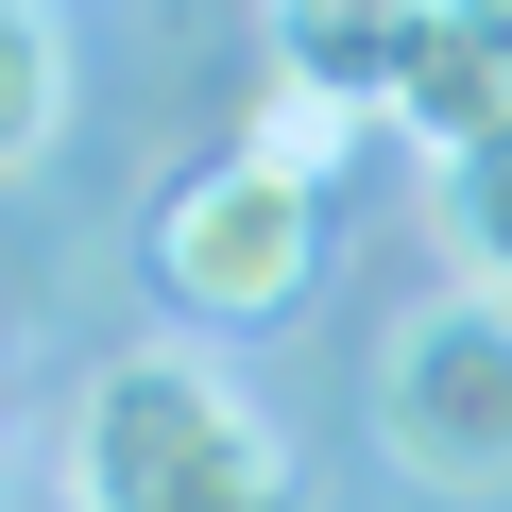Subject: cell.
<instances>
[{"mask_svg":"<svg viewBox=\"0 0 512 512\" xmlns=\"http://www.w3.org/2000/svg\"><path fill=\"white\" fill-rule=\"evenodd\" d=\"M69 512H291V427L205 342H137L69 410Z\"/></svg>","mask_w":512,"mask_h":512,"instance_id":"6da1fadb","label":"cell"},{"mask_svg":"<svg viewBox=\"0 0 512 512\" xmlns=\"http://www.w3.org/2000/svg\"><path fill=\"white\" fill-rule=\"evenodd\" d=\"M376 444L410 495H512V308L444 291L376 342Z\"/></svg>","mask_w":512,"mask_h":512,"instance_id":"7a4b0ae2","label":"cell"},{"mask_svg":"<svg viewBox=\"0 0 512 512\" xmlns=\"http://www.w3.org/2000/svg\"><path fill=\"white\" fill-rule=\"evenodd\" d=\"M308 256H325V188L256 171V154H222V171H188V188L154 205V291L205 308V325H274V308H308Z\"/></svg>","mask_w":512,"mask_h":512,"instance_id":"3957f363","label":"cell"},{"mask_svg":"<svg viewBox=\"0 0 512 512\" xmlns=\"http://www.w3.org/2000/svg\"><path fill=\"white\" fill-rule=\"evenodd\" d=\"M512 120V0H444V18L410 35V69H393V137L444 171V154H478Z\"/></svg>","mask_w":512,"mask_h":512,"instance_id":"277c9868","label":"cell"},{"mask_svg":"<svg viewBox=\"0 0 512 512\" xmlns=\"http://www.w3.org/2000/svg\"><path fill=\"white\" fill-rule=\"evenodd\" d=\"M444 0H256V35H274V86H325L359 120H393V69Z\"/></svg>","mask_w":512,"mask_h":512,"instance_id":"5b68a950","label":"cell"},{"mask_svg":"<svg viewBox=\"0 0 512 512\" xmlns=\"http://www.w3.org/2000/svg\"><path fill=\"white\" fill-rule=\"evenodd\" d=\"M427 222H444V256H461V291H495V308H512V120H495L478 154H444V171H427Z\"/></svg>","mask_w":512,"mask_h":512,"instance_id":"8992f818","label":"cell"},{"mask_svg":"<svg viewBox=\"0 0 512 512\" xmlns=\"http://www.w3.org/2000/svg\"><path fill=\"white\" fill-rule=\"evenodd\" d=\"M52 103H69V35H52V0H0V188L52 154Z\"/></svg>","mask_w":512,"mask_h":512,"instance_id":"52a82bcc","label":"cell"},{"mask_svg":"<svg viewBox=\"0 0 512 512\" xmlns=\"http://www.w3.org/2000/svg\"><path fill=\"white\" fill-rule=\"evenodd\" d=\"M256 171H291V188H325L342 154H359V103H325V86H274V103H256V137H239Z\"/></svg>","mask_w":512,"mask_h":512,"instance_id":"ba28073f","label":"cell"}]
</instances>
